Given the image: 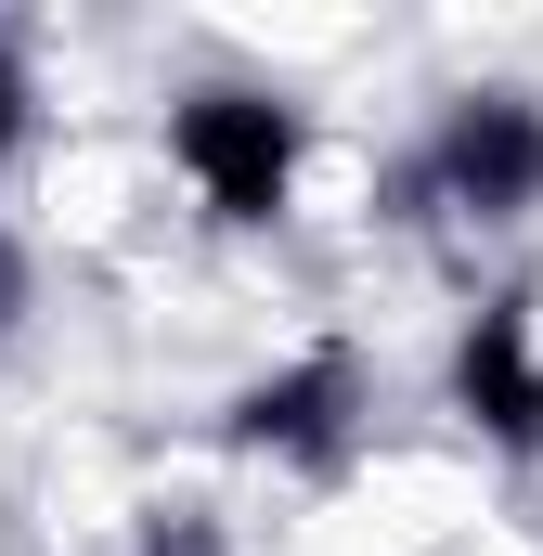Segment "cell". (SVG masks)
Instances as JSON below:
<instances>
[{"instance_id": "obj_3", "label": "cell", "mask_w": 543, "mask_h": 556, "mask_svg": "<svg viewBox=\"0 0 543 556\" xmlns=\"http://www.w3.org/2000/svg\"><path fill=\"white\" fill-rule=\"evenodd\" d=\"M440 389H453V415L479 427L492 453L543 466V298H531V285H505V298H479V311L453 324Z\"/></svg>"}, {"instance_id": "obj_1", "label": "cell", "mask_w": 543, "mask_h": 556, "mask_svg": "<svg viewBox=\"0 0 543 556\" xmlns=\"http://www.w3.org/2000/svg\"><path fill=\"white\" fill-rule=\"evenodd\" d=\"M168 168L194 181V207L220 233H260L298 207V168H311V117L285 91H247V78H207L168 104Z\"/></svg>"}, {"instance_id": "obj_5", "label": "cell", "mask_w": 543, "mask_h": 556, "mask_svg": "<svg viewBox=\"0 0 543 556\" xmlns=\"http://www.w3.org/2000/svg\"><path fill=\"white\" fill-rule=\"evenodd\" d=\"M130 556H233V544H220V518H194V505H155V518L130 531Z\"/></svg>"}, {"instance_id": "obj_2", "label": "cell", "mask_w": 543, "mask_h": 556, "mask_svg": "<svg viewBox=\"0 0 543 556\" xmlns=\"http://www.w3.org/2000/svg\"><path fill=\"white\" fill-rule=\"evenodd\" d=\"M414 220H466V233H518L543 207V104L531 91H453L440 130L402 168Z\"/></svg>"}, {"instance_id": "obj_4", "label": "cell", "mask_w": 543, "mask_h": 556, "mask_svg": "<svg viewBox=\"0 0 543 556\" xmlns=\"http://www.w3.org/2000/svg\"><path fill=\"white\" fill-rule=\"evenodd\" d=\"M233 453H272V466H337L350 440H363V350L350 337H311L298 363H272L233 389V415H220Z\"/></svg>"}, {"instance_id": "obj_6", "label": "cell", "mask_w": 543, "mask_h": 556, "mask_svg": "<svg viewBox=\"0 0 543 556\" xmlns=\"http://www.w3.org/2000/svg\"><path fill=\"white\" fill-rule=\"evenodd\" d=\"M13 142H26V52L0 39V168H13Z\"/></svg>"}]
</instances>
